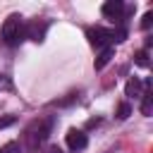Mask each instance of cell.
<instances>
[{
  "mask_svg": "<svg viewBox=\"0 0 153 153\" xmlns=\"http://www.w3.org/2000/svg\"><path fill=\"white\" fill-rule=\"evenodd\" d=\"M48 134H50V120H36V122H31L26 127V131H24V141H26L29 153H36L38 146L48 139Z\"/></svg>",
  "mask_w": 153,
  "mask_h": 153,
  "instance_id": "1",
  "label": "cell"
},
{
  "mask_svg": "<svg viewBox=\"0 0 153 153\" xmlns=\"http://www.w3.org/2000/svg\"><path fill=\"white\" fill-rule=\"evenodd\" d=\"M26 38V26L22 22L19 14H10L2 24V41L7 45H19L22 41Z\"/></svg>",
  "mask_w": 153,
  "mask_h": 153,
  "instance_id": "2",
  "label": "cell"
},
{
  "mask_svg": "<svg viewBox=\"0 0 153 153\" xmlns=\"http://www.w3.org/2000/svg\"><path fill=\"white\" fill-rule=\"evenodd\" d=\"M86 36H88V41H91L93 45H98V48H110L108 43H112L110 31L103 29V26H91V29L86 31Z\"/></svg>",
  "mask_w": 153,
  "mask_h": 153,
  "instance_id": "3",
  "label": "cell"
},
{
  "mask_svg": "<svg viewBox=\"0 0 153 153\" xmlns=\"http://www.w3.org/2000/svg\"><path fill=\"white\" fill-rule=\"evenodd\" d=\"M86 143H88V139H86V134L81 129H69L67 131V146L72 151H84Z\"/></svg>",
  "mask_w": 153,
  "mask_h": 153,
  "instance_id": "4",
  "label": "cell"
},
{
  "mask_svg": "<svg viewBox=\"0 0 153 153\" xmlns=\"http://www.w3.org/2000/svg\"><path fill=\"white\" fill-rule=\"evenodd\" d=\"M103 14H105L108 19L120 22V19H122V14H124V5H122L120 0H110V2H105V5H103Z\"/></svg>",
  "mask_w": 153,
  "mask_h": 153,
  "instance_id": "5",
  "label": "cell"
},
{
  "mask_svg": "<svg viewBox=\"0 0 153 153\" xmlns=\"http://www.w3.org/2000/svg\"><path fill=\"white\" fill-rule=\"evenodd\" d=\"M43 36H45V22H31L29 26H26V38H31V41H43Z\"/></svg>",
  "mask_w": 153,
  "mask_h": 153,
  "instance_id": "6",
  "label": "cell"
},
{
  "mask_svg": "<svg viewBox=\"0 0 153 153\" xmlns=\"http://www.w3.org/2000/svg\"><path fill=\"white\" fill-rule=\"evenodd\" d=\"M110 57H112V48H103V53H100L98 60H96V69H103V67L110 62Z\"/></svg>",
  "mask_w": 153,
  "mask_h": 153,
  "instance_id": "7",
  "label": "cell"
},
{
  "mask_svg": "<svg viewBox=\"0 0 153 153\" xmlns=\"http://www.w3.org/2000/svg\"><path fill=\"white\" fill-rule=\"evenodd\" d=\"M139 93H141V81L139 79H131L127 84V96H139Z\"/></svg>",
  "mask_w": 153,
  "mask_h": 153,
  "instance_id": "8",
  "label": "cell"
},
{
  "mask_svg": "<svg viewBox=\"0 0 153 153\" xmlns=\"http://www.w3.org/2000/svg\"><path fill=\"white\" fill-rule=\"evenodd\" d=\"M151 108H153V96H151V93H143V103H141V112H143V115H151Z\"/></svg>",
  "mask_w": 153,
  "mask_h": 153,
  "instance_id": "9",
  "label": "cell"
},
{
  "mask_svg": "<svg viewBox=\"0 0 153 153\" xmlns=\"http://www.w3.org/2000/svg\"><path fill=\"white\" fill-rule=\"evenodd\" d=\"M0 153H22V148H19L17 141H10V143H5V146L0 148Z\"/></svg>",
  "mask_w": 153,
  "mask_h": 153,
  "instance_id": "10",
  "label": "cell"
},
{
  "mask_svg": "<svg viewBox=\"0 0 153 153\" xmlns=\"http://www.w3.org/2000/svg\"><path fill=\"white\" fill-rule=\"evenodd\" d=\"M0 91H12V79L7 74H0Z\"/></svg>",
  "mask_w": 153,
  "mask_h": 153,
  "instance_id": "11",
  "label": "cell"
},
{
  "mask_svg": "<svg viewBox=\"0 0 153 153\" xmlns=\"http://www.w3.org/2000/svg\"><path fill=\"white\" fill-rule=\"evenodd\" d=\"M136 65L148 67V53H146V50H139V53H136Z\"/></svg>",
  "mask_w": 153,
  "mask_h": 153,
  "instance_id": "12",
  "label": "cell"
},
{
  "mask_svg": "<svg viewBox=\"0 0 153 153\" xmlns=\"http://www.w3.org/2000/svg\"><path fill=\"white\" fill-rule=\"evenodd\" d=\"M129 112H131L129 103H122V105H120V110H117V117H120V120H127V117H129Z\"/></svg>",
  "mask_w": 153,
  "mask_h": 153,
  "instance_id": "13",
  "label": "cell"
},
{
  "mask_svg": "<svg viewBox=\"0 0 153 153\" xmlns=\"http://www.w3.org/2000/svg\"><path fill=\"white\" fill-rule=\"evenodd\" d=\"M14 115H7V117H0V129H5V127H10V124H14Z\"/></svg>",
  "mask_w": 153,
  "mask_h": 153,
  "instance_id": "14",
  "label": "cell"
},
{
  "mask_svg": "<svg viewBox=\"0 0 153 153\" xmlns=\"http://www.w3.org/2000/svg\"><path fill=\"white\" fill-rule=\"evenodd\" d=\"M151 19H153V12H146V14H143V22H141V26H143V29H148V26H151Z\"/></svg>",
  "mask_w": 153,
  "mask_h": 153,
  "instance_id": "15",
  "label": "cell"
},
{
  "mask_svg": "<svg viewBox=\"0 0 153 153\" xmlns=\"http://www.w3.org/2000/svg\"><path fill=\"white\" fill-rule=\"evenodd\" d=\"M48 153H62V148H60V146H50V148H48Z\"/></svg>",
  "mask_w": 153,
  "mask_h": 153,
  "instance_id": "16",
  "label": "cell"
}]
</instances>
